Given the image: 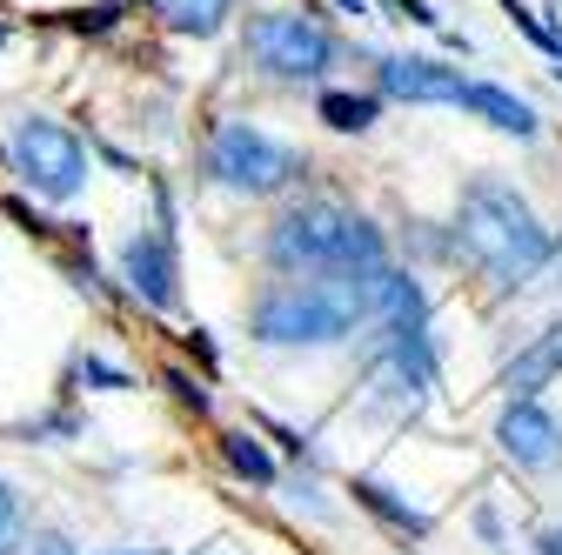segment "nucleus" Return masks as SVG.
<instances>
[{
    "label": "nucleus",
    "instance_id": "obj_16",
    "mask_svg": "<svg viewBox=\"0 0 562 555\" xmlns=\"http://www.w3.org/2000/svg\"><path fill=\"white\" fill-rule=\"evenodd\" d=\"M27 535V496L0 475V555H14V542Z\"/></svg>",
    "mask_w": 562,
    "mask_h": 555
},
{
    "label": "nucleus",
    "instance_id": "obj_18",
    "mask_svg": "<svg viewBox=\"0 0 562 555\" xmlns=\"http://www.w3.org/2000/svg\"><path fill=\"white\" fill-rule=\"evenodd\" d=\"M161 382H168V388H175V401H181V408H194V415H207V388H201V382H194V375H188V369H168V375H161Z\"/></svg>",
    "mask_w": 562,
    "mask_h": 555
},
{
    "label": "nucleus",
    "instance_id": "obj_4",
    "mask_svg": "<svg viewBox=\"0 0 562 555\" xmlns=\"http://www.w3.org/2000/svg\"><path fill=\"white\" fill-rule=\"evenodd\" d=\"M201 174L215 181L222 194H248V201H268V194H289L302 174H308V155L274 141L268 127L255 121H222L201 148Z\"/></svg>",
    "mask_w": 562,
    "mask_h": 555
},
{
    "label": "nucleus",
    "instance_id": "obj_6",
    "mask_svg": "<svg viewBox=\"0 0 562 555\" xmlns=\"http://www.w3.org/2000/svg\"><path fill=\"white\" fill-rule=\"evenodd\" d=\"M241 47H248V60L261 67L268 81H322L328 67L341 60V41H335L315 14H295V8L255 14Z\"/></svg>",
    "mask_w": 562,
    "mask_h": 555
},
{
    "label": "nucleus",
    "instance_id": "obj_2",
    "mask_svg": "<svg viewBox=\"0 0 562 555\" xmlns=\"http://www.w3.org/2000/svg\"><path fill=\"white\" fill-rule=\"evenodd\" d=\"M375 321V274H289L248 302V335L261 349H341Z\"/></svg>",
    "mask_w": 562,
    "mask_h": 555
},
{
    "label": "nucleus",
    "instance_id": "obj_19",
    "mask_svg": "<svg viewBox=\"0 0 562 555\" xmlns=\"http://www.w3.org/2000/svg\"><path fill=\"white\" fill-rule=\"evenodd\" d=\"M382 8H389V21H415V27H436L442 34V14L429 8V0H382Z\"/></svg>",
    "mask_w": 562,
    "mask_h": 555
},
{
    "label": "nucleus",
    "instance_id": "obj_9",
    "mask_svg": "<svg viewBox=\"0 0 562 555\" xmlns=\"http://www.w3.org/2000/svg\"><path fill=\"white\" fill-rule=\"evenodd\" d=\"M496 449L529 475H555L562 468V415L542 401H509L496 415Z\"/></svg>",
    "mask_w": 562,
    "mask_h": 555
},
{
    "label": "nucleus",
    "instance_id": "obj_23",
    "mask_svg": "<svg viewBox=\"0 0 562 555\" xmlns=\"http://www.w3.org/2000/svg\"><path fill=\"white\" fill-rule=\"evenodd\" d=\"M475 529H482L488 542H496V535H503V516H496V509H475Z\"/></svg>",
    "mask_w": 562,
    "mask_h": 555
},
{
    "label": "nucleus",
    "instance_id": "obj_11",
    "mask_svg": "<svg viewBox=\"0 0 562 555\" xmlns=\"http://www.w3.org/2000/svg\"><path fill=\"white\" fill-rule=\"evenodd\" d=\"M555 375H562V315H555L542 335H529V349L503 369V395H509V401H536Z\"/></svg>",
    "mask_w": 562,
    "mask_h": 555
},
{
    "label": "nucleus",
    "instance_id": "obj_13",
    "mask_svg": "<svg viewBox=\"0 0 562 555\" xmlns=\"http://www.w3.org/2000/svg\"><path fill=\"white\" fill-rule=\"evenodd\" d=\"M315 121L335 134H369L382 121V94H356V88H322L315 94Z\"/></svg>",
    "mask_w": 562,
    "mask_h": 555
},
{
    "label": "nucleus",
    "instance_id": "obj_22",
    "mask_svg": "<svg viewBox=\"0 0 562 555\" xmlns=\"http://www.w3.org/2000/svg\"><path fill=\"white\" fill-rule=\"evenodd\" d=\"M536 555H562V522H549V529L536 535Z\"/></svg>",
    "mask_w": 562,
    "mask_h": 555
},
{
    "label": "nucleus",
    "instance_id": "obj_24",
    "mask_svg": "<svg viewBox=\"0 0 562 555\" xmlns=\"http://www.w3.org/2000/svg\"><path fill=\"white\" fill-rule=\"evenodd\" d=\"M335 14H348V21H362V14H375V0H335Z\"/></svg>",
    "mask_w": 562,
    "mask_h": 555
},
{
    "label": "nucleus",
    "instance_id": "obj_10",
    "mask_svg": "<svg viewBox=\"0 0 562 555\" xmlns=\"http://www.w3.org/2000/svg\"><path fill=\"white\" fill-rule=\"evenodd\" d=\"M456 107H469V114H475L482 127H496V134H509V141H536V134H542V114H536V107H529L522 94L496 88V81H469Z\"/></svg>",
    "mask_w": 562,
    "mask_h": 555
},
{
    "label": "nucleus",
    "instance_id": "obj_17",
    "mask_svg": "<svg viewBox=\"0 0 562 555\" xmlns=\"http://www.w3.org/2000/svg\"><path fill=\"white\" fill-rule=\"evenodd\" d=\"M281 489H289V502H295V509H308L315 522H335V502L322 496V482H315V475H289Z\"/></svg>",
    "mask_w": 562,
    "mask_h": 555
},
{
    "label": "nucleus",
    "instance_id": "obj_3",
    "mask_svg": "<svg viewBox=\"0 0 562 555\" xmlns=\"http://www.w3.org/2000/svg\"><path fill=\"white\" fill-rule=\"evenodd\" d=\"M261 261L281 274H382L389 268V235L348 201H295L281 207L261 235Z\"/></svg>",
    "mask_w": 562,
    "mask_h": 555
},
{
    "label": "nucleus",
    "instance_id": "obj_5",
    "mask_svg": "<svg viewBox=\"0 0 562 555\" xmlns=\"http://www.w3.org/2000/svg\"><path fill=\"white\" fill-rule=\"evenodd\" d=\"M8 161L21 174V188L34 201H75L94 174L88 148H81V134L75 127H60L54 114H27L14 121V141H8Z\"/></svg>",
    "mask_w": 562,
    "mask_h": 555
},
{
    "label": "nucleus",
    "instance_id": "obj_21",
    "mask_svg": "<svg viewBox=\"0 0 562 555\" xmlns=\"http://www.w3.org/2000/svg\"><path fill=\"white\" fill-rule=\"evenodd\" d=\"M188 355H194L207 375H215V341H207V328H194V335H188Z\"/></svg>",
    "mask_w": 562,
    "mask_h": 555
},
{
    "label": "nucleus",
    "instance_id": "obj_15",
    "mask_svg": "<svg viewBox=\"0 0 562 555\" xmlns=\"http://www.w3.org/2000/svg\"><path fill=\"white\" fill-rule=\"evenodd\" d=\"M222 462H228L241 482H255V489H274V482H281V462L268 455V442H261L255 429H228V435H222Z\"/></svg>",
    "mask_w": 562,
    "mask_h": 555
},
{
    "label": "nucleus",
    "instance_id": "obj_26",
    "mask_svg": "<svg viewBox=\"0 0 562 555\" xmlns=\"http://www.w3.org/2000/svg\"><path fill=\"white\" fill-rule=\"evenodd\" d=\"M503 8H509V0H503Z\"/></svg>",
    "mask_w": 562,
    "mask_h": 555
},
{
    "label": "nucleus",
    "instance_id": "obj_7",
    "mask_svg": "<svg viewBox=\"0 0 562 555\" xmlns=\"http://www.w3.org/2000/svg\"><path fill=\"white\" fill-rule=\"evenodd\" d=\"M121 282L140 308H175L181 302V254H175V228H134L121 241Z\"/></svg>",
    "mask_w": 562,
    "mask_h": 555
},
{
    "label": "nucleus",
    "instance_id": "obj_14",
    "mask_svg": "<svg viewBox=\"0 0 562 555\" xmlns=\"http://www.w3.org/2000/svg\"><path fill=\"white\" fill-rule=\"evenodd\" d=\"M148 8L161 14L168 34H194V41H207V34H222V27H228L235 0H148Z\"/></svg>",
    "mask_w": 562,
    "mask_h": 555
},
{
    "label": "nucleus",
    "instance_id": "obj_25",
    "mask_svg": "<svg viewBox=\"0 0 562 555\" xmlns=\"http://www.w3.org/2000/svg\"><path fill=\"white\" fill-rule=\"evenodd\" d=\"M0 41H8V27H0Z\"/></svg>",
    "mask_w": 562,
    "mask_h": 555
},
{
    "label": "nucleus",
    "instance_id": "obj_8",
    "mask_svg": "<svg viewBox=\"0 0 562 555\" xmlns=\"http://www.w3.org/2000/svg\"><path fill=\"white\" fill-rule=\"evenodd\" d=\"M375 88H382V101H402V107H456L469 81H462V67H449L436 54H382Z\"/></svg>",
    "mask_w": 562,
    "mask_h": 555
},
{
    "label": "nucleus",
    "instance_id": "obj_20",
    "mask_svg": "<svg viewBox=\"0 0 562 555\" xmlns=\"http://www.w3.org/2000/svg\"><path fill=\"white\" fill-rule=\"evenodd\" d=\"M81 375H88V382H94V388H134V382H127V375H121V369H108V362H101V355H88V362H81Z\"/></svg>",
    "mask_w": 562,
    "mask_h": 555
},
{
    "label": "nucleus",
    "instance_id": "obj_1",
    "mask_svg": "<svg viewBox=\"0 0 562 555\" xmlns=\"http://www.w3.org/2000/svg\"><path fill=\"white\" fill-rule=\"evenodd\" d=\"M456 254L482 274L496 295H522L536 274L555 261L549 228L536 222V207L516 181L503 174H469L462 201H456V228H449Z\"/></svg>",
    "mask_w": 562,
    "mask_h": 555
},
{
    "label": "nucleus",
    "instance_id": "obj_12",
    "mask_svg": "<svg viewBox=\"0 0 562 555\" xmlns=\"http://www.w3.org/2000/svg\"><path fill=\"white\" fill-rule=\"evenodd\" d=\"M348 496H356V509H369L375 522H389V529L408 535V542H422V535L436 529V516L422 509V502H408L395 482H382V475H356V489H348Z\"/></svg>",
    "mask_w": 562,
    "mask_h": 555
}]
</instances>
